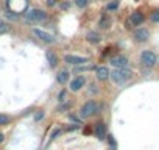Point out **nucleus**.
Instances as JSON below:
<instances>
[{
  "label": "nucleus",
  "mask_w": 159,
  "mask_h": 150,
  "mask_svg": "<svg viewBox=\"0 0 159 150\" xmlns=\"http://www.w3.org/2000/svg\"><path fill=\"white\" fill-rule=\"evenodd\" d=\"M100 110H102V106L97 100H88L80 108V116H81V119H91V117L97 116L100 113Z\"/></svg>",
  "instance_id": "nucleus-1"
},
{
  "label": "nucleus",
  "mask_w": 159,
  "mask_h": 150,
  "mask_svg": "<svg viewBox=\"0 0 159 150\" xmlns=\"http://www.w3.org/2000/svg\"><path fill=\"white\" fill-rule=\"evenodd\" d=\"M109 78L116 83V85H125L133 78V70L131 69H112V72L109 73Z\"/></svg>",
  "instance_id": "nucleus-2"
},
{
  "label": "nucleus",
  "mask_w": 159,
  "mask_h": 150,
  "mask_svg": "<svg viewBox=\"0 0 159 150\" xmlns=\"http://www.w3.org/2000/svg\"><path fill=\"white\" fill-rule=\"evenodd\" d=\"M24 19H25L27 24H31V25L41 24V22L47 21V13L42 11V10H38V8L36 10H28V11L24 13Z\"/></svg>",
  "instance_id": "nucleus-3"
},
{
  "label": "nucleus",
  "mask_w": 159,
  "mask_h": 150,
  "mask_svg": "<svg viewBox=\"0 0 159 150\" xmlns=\"http://www.w3.org/2000/svg\"><path fill=\"white\" fill-rule=\"evenodd\" d=\"M140 63H142L143 67L151 69V67L156 66V63H157V56H156V53L151 52V50H143V52L140 53Z\"/></svg>",
  "instance_id": "nucleus-4"
},
{
  "label": "nucleus",
  "mask_w": 159,
  "mask_h": 150,
  "mask_svg": "<svg viewBox=\"0 0 159 150\" xmlns=\"http://www.w3.org/2000/svg\"><path fill=\"white\" fill-rule=\"evenodd\" d=\"M64 63H67V64L76 67V66H84V64H88L89 59H88V56H80V55H72V53H69V55L64 56Z\"/></svg>",
  "instance_id": "nucleus-5"
},
{
  "label": "nucleus",
  "mask_w": 159,
  "mask_h": 150,
  "mask_svg": "<svg viewBox=\"0 0 159 150\" xmlns=\"http://www.w3.org/2000/svg\"><path fill=\"white\" fill-rule=\"evenodd\" d=\"M31 31H33V36H34V38H38L39 41H42V42H45V44H53V42L56 41L52 33H48V31H45V30H42V28H33Z\"/></svg>",
  "instance_id": "nucleus-6"
},
{
  "label": "nucleus",
  "mask_w": 159,
  "mask_h": 150,
  "mask_svg": "<svg viewBox=\"0 0 159 150\" xmlns=\"http://www.w3.org/2000/svg\"><path fill=\"white\" fill-rule=\"evenodd\" d=\"M150 30L148 28H145V27H139V28H136L134 30V33H133V38H134V41L137 42V44H143V42H147L148 39H150Z\"/></svg>",
  "instance_id": "nucleus-7"
},
{
  "label": "nucleus",
  "mask_w": 159,
  "mask_h": 150,
  "mask_svg": "<svg viewBox=\"0 0 159 150\" xmlns=\"http://www.w3.org/2000/svg\"><path fill=\"white\" fill-rule=\"evenodd\" d=\"M111 66L114 69H126L128 64H129V59L125 56V55H114L111 59H109Z\"/></svg>",
  "instance_id": "nucleus-8"
},
{
  "label": "nucleus",
  "mask_w": 159,
  "mask_h": 150,
  "mask_svg": "<svg viewBox=\"0 0 159 150\" xmlns=\"http://www.w3.org/2000/svg\"><path fill=\"white\" fill-rule=\"evenodd\" d=\"M28 5V0H8V8L11 13H22Z\"/></svg>",
  "instance_id": "nucleus-9"
},
{
  "label": "nucleus",
  "mask_w": 159,
  "mask_h": 150,
  "mask_svg": "<svg viewBox=\"0 0 159 150\" xmlns=\"http://www.w3.org/2000/svg\"><path fill=\"white\" fill-rule=\"evenodd\" d=\"M86 77H83V75H76V77L70 82V85H69V89L72 91V92H78L80 89H83L84 88V85H86Z\"/></svg>",
  "instance_id": "nucleus-10"
},
{
  "label": "nucleus",
  "mask_w": 159,
  "mask_h": 150,
  "mask_svg": "<svg viewBox=\"0 0 159 150\" xmlns=\"http://www.w3.org/2000/svg\"><path fill=\"white\" fill-rule=\"evenodd\" d=\"M109 73H111V70L106 66H98L95 69V77H97L98 82H106L109 78Z\"/></svg>",
  "instance_id": "nucleus-11"
},
{
  "label": "nucleus",
  "mask_w": 159,
  "mask_h": 150,
  "mask_svg": "<svg viewBox=\"0 0 159 150\" xmlns=\"http://www.w3.org/2000/svg\"><path fill=\"white\" fill-rule=\"evenodd\" d=\"M94 133H95V136L98 138V139H106V136H108V128H106V125H105V122H97L95 124V128H94Z\"/></svg>",
  "instance_id": "nucleus-12"
},
{
  "label": "nucleus",
  "mask_w": 159,
  "mask_h": 150,
  "mask_svg": "<svg viewBox=\"0 0 159 150\" xmlns=\"http://www.w3.org/2000/svg\"><path fill=\"white\" fill-rule=\"evenodd\" d=\"M143 22H145V16H143L142 11H134V13H131V16H129V24H131V25L137 27V25H142Z\"/></svg>",
  "instance_id": "nucleus-13"
},
{
  "label": "nucleus",
  "mask_w": 159,
  "mask_h": 150,
  "mask_svg": "<svg viewBox=\"0 0 159 150\" xmlns=\"http://www.w3.org/2000/svg\"><path fill=\"white\" fill-rule=\"evenodd\" d=\"M86 41L89 44H100L102 42V35L98 31H88L86 33Z\"/></svg>",
  "instance_id": "nucleus-14"
},
{
  "label": "nucleus",
  "mask_w": 159,
  "mask_h": 150,
  "mask_svg": "<svg viewBox=\"0 0 159 150\" xmlns=\"http://www.w3.org/2000/svg\"><path fill=\"white\" fill-rule=\"evenodd\" d=\"M45 56H47V61H48V66H50V69H55L56 66H58V55L53 52V50H47V53H45Z\"/></svg>",
  "instance_id": "nucleus-15"
},
{
  "label": "nucleus",
  "mask_w": 159,
  "mask_h": 150,
  "mask_svg": "<svg viewBox=\"0 0 159 150\" xmlns=\"http://www.w3.org/2000/svg\"><path fill=\"white\" fill-rule=\"evenodd\" d=\"M69 77H70L69 70L62 69V70H59V72L56 73V82H58L59 85H66V83L69 82Z\"/></svg>",
  "instance_id": "nucleus-16"
},
{
  "label": "nucleus",
  "mask_w": 159,
  "mask_h": 150,
  "mask_svg": "<svg viewBox=\"0 0 159 150\" xmlns=\"http://www.w3.org/2000/svg\"><path fill=\"white\" fill-rule=\"evenodd\" d=\"M98 27H100L102 30H108V28L111 27V17H109L108 14H103V16L98 19Z\"/></svg>",
  "instance_id": "nucleus-17"
},
{
  "label": "nucleus",
  "mask_w": 159,
  "mask_h": 150,
  "mask_svg": "<svg viewBox=\"0 0 159 150\" xmlns=\"http://www.w3.org/2000/svg\"><path fill=\"white\" fill-rule=\"evenodd\" d=\"M119 10V0H111V2L106 5V11L108 13H114Z\"/></svg>",
  "instance_id": "nucleus-18"
},
{
  "label": "nucleus",
  "mask_w": 159,
  "mask_h": 150,
  "mask_svg": "<svg viewBox=\"0 0 159 150\" xmlns=\"http://www.w3.org/2000/svg\"><path fill=\"white\" fill-rule=\"evenodd\" d=\"M11 122V116L5 114V113H0V127H5Z\"/></svg>",
  "instance_id": "nucleus-19"
},
{
  "label": "nucleus",
  "mask_w": 159,
  "mask_h": 150,
  "mask_svg": "<svg viewBox=\"0 0 159 150\" xmlns=\"http://www.w3.org/2000/svg\"><path fill=\"white\" fill-rule=\"evenodd\" d=\"M61 133H62V130H61V128H55V130L52 131V134H50V139H48V142H53V141H55V139H56V138H58Z\"/></svg>",
  "instance_id": "nucleus-20"
},
{
  "label": "nucleus",
  "mask_w": 159,
  "mask_h": 150,
  "mask_svg": "<svg viewBox=\"0 0 159 150\" xmlns=\"http://www.w3.org/2000/svg\"><path fill=\"white\" fill-rule=\"evenodd\" d=\"M150 21H151L153 24H157V22H159V10H154V11L150 14Z\"/></svg>",
  "instance_id": "nucleus-21"
},
{
  "label": "nucleus",
  "mask_w": 159,
  "mask_h": 150,
  "mask_svg": "<svg viewBox=\"0 0 159 150\" xmlns=\"http://www.w3.org/2000/svg\"><path fill=\"white\" fill-rule=\"evenodd\" d=\"M69 108H70V103H69V102H61V105L56 108V111L61 113V111H67Z\"/></svg>",
  "instance_id": "nucleus-22"
},
{
  "label": "nucleus",
  "mask_w": 159,
  "mask_h": 150,
  "mask_svg": "<svg viewBox=\"0 0 159 150\" xmlns=\"http://www.w3.org/2000/svg\"><path fill=\"white\" fill-rule=\"evenodd\" d=\"M75 5L78 7V8H86L88 5H89V0H75Z\"/></svg>",
  "instance_id": "nucleus-23"
},
{
  "label": "nucleus",
  "mask_w": 159,
  "mask_h": 150,
  "mask_svg": "<svg viewBox=\"0 0 159 150\" xmlns=\"http://www.w3.org/2000/svg\"><path fill=\"white\" fill-rule=\"evenodd\" d=\"M69 119H70L72 122H75L76 125H81V124H83V120H81V119H80L76 114H72V113H69Z\"/></svg>",
  "instance_id": "nucleus-24"
},
{
  "label": "nucleus",
  "mask_w": 159,
  "mask_h": 150,
  "mask_svg": "<svg viewBox=\"0 0 159 150\" xmlns=\"http://www.w3.org/2000/svg\"><path fill=\"white\" fill-rule=\"evenodd\" d=\"M10 31V25L7 22H0V35H5Z\"/></svg>",
  "instance_id": "nucleus-25"
},
{
  "label": "nucleus",
  "mask_w": 159,
  "mask_h": 150,
  "mask_svg": "<svg viewBox=\"0 0 159 150\" xmlns=\"http://www.w3.org/2000/svg\"><path fill=\"white\" fill-rule=\"evenodd\" d=\"M7 17H8V19H11V21H17V19H19V14H17V13H11V11H10V13H7Z\"/></svg>",
  "instance_id": "nucleus-26"
},
{
  "label": "nucleus",
  "mask_w": 159,
  "mask_h": 150,
  "mask_svg": "<svg viewBox=\"0 0 159 150\" xmlns=\"http://www.w3.org/2000/svg\"><path fill=\"white\" fill-rule=\"evenodd\" d=\"M66 94H67V91H66V89H62V91L58 94V100H59V102H64V99H66Z\"/></svg>",
  "instance_id": "nucleus-27"
},
{
  "label": "nucleus",
  "mask_w": 159,
  "mask_h": 150,
  "mask_svg": "<svg viewBox=\"0 0 159 150\" xmlns=\"http://www.w3.org/2000/svg\"><path fill=\"white\" fill-rule=\"evenodd\" d=\"M45 3H47V7H50V8H53L56 3H58V0H45Z\"/></svg>",
  "instance_id": "nucleus-28"
},
{
  "label": "nucleus",
  "mask_w": 159,
  "mask_h": 150,
  "mask_svg": "<svg viewBox=\"0 0 159 150\" xmlns=\"http://www.w3.org/2000/svg\"><path fill=\"white\" fill-rule=\"evenodd\" d=\"M59 7H61V10H69V8H70V3H69V2H61Z\"/></svg>",
  "instance_id": "nucleus-29"
},
{
  "label": "nucleus",
  "mask_w": 159,
  "mask_h": 150,
  "mask_svg": "<svg viewBox=\"0 0 159 150\" xmlns=\"http://www.w3.org/2000/svg\"><path fill=\"white\" fill-rule=\"evenodd\" d=\"M108 138H109V145L116 150V141H114V136H108Z\"/></svg>",
  "instance_id": "nucleus-30"
},
{
  "label": "nucleus",
  "mask_w": 159,
  "mask_h": 150,
  "mask_svg": "<svg viewBox=\"0 0 159 150\" xmlns=\"http://www.w3.org/2000/svg\"><path fill=\"white\" fill-rule=\"evenodd\" d=\"M66 130H67V131H73V130H80V125H70V127H67Z\"/></svg>",
  "instance_id": "nucleus-31"
},
{
  "label": "nucleus",
  "mask_w": 159,
  "mask_h": 150,
  "mask_svg": "<svg viewBox=\"0 0 159 150\" xmlns=\"http://www.w3.org/2000/svg\"><path fill=\"white\" fill-rule=\"evenodd\" d=\"M42 117H44V113H42V111H39V114H36V116H34V120H41Z\"/></svg>",
  "instance_id": "nucleus-32"
},
{
  "label": "nucleus",
  "mask_w": 159,
  "mask_h": 150,
  "mask_svg": "<svg viewBox=\"0 0 159 150\" xmlns=\"http://www.w3.org/2000/svg\"><path fill=\"white\" fill-rule=\"evenodd\" d=\"M3 139H5V134H3V133H0V144L3 142Z\"/></svg>",
  "instance_id": "nucleus-33"
}]
</instances>
